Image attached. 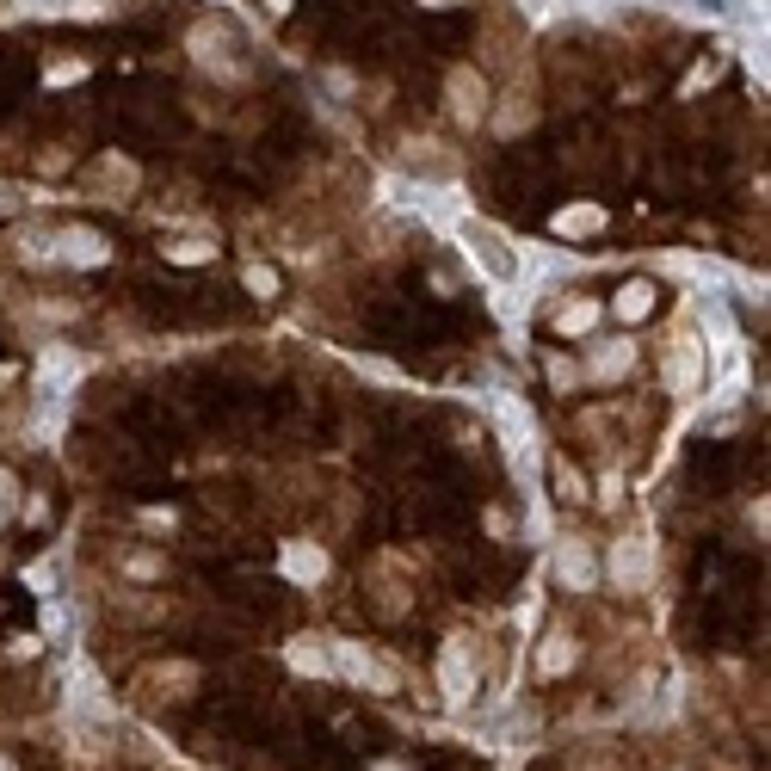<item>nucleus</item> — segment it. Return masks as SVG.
<instances>
[{
  "instance_id": "f257e3e1",
  "label": "nucleus",
  "mask_w": 771,
  "mask_h": 771,
  "mask_svg": "<svg viewBox=\"0 0 771 771\" xmlns=\"http://www.w3.org/2000/svg\"><path fill=\"white\" fill-rule=\"evenodd\" d=\"M457 241H463L469 260L482 266V278H488V284H512V278L525 272V253L512 247L494 223H482V216H457Z\"/></svg>"
},
{
  "instance_id": "f03ea898",
  "label": "nucleus",
  "mask_w": 771,
  "mask_h": 771,
  "mask_svg": "<svg viewBox=\"0 0 771 771\" xmlns=\"http://www.w3.org/2000/svg\"><path fill=\"white\" fill-rule=\"evenodd\" d=\"M186 50H192V62L198 68H210L216 81H247V62H241V31L229 25V19H198L192 31H186Z\"/></svg>"
},
{
  "instance_id": "7ed1b4c3",
  "label": "nucleus",
  "mask_w": 771,
  "mask_h": 771,
  "mask_svg": "<svg viewBox=\"0 0 771 771\" xmlns=\"http://www.w3.org/2000/svg\"><path fill=\"white\" fill-rule=\"evenodd\" d=\"M494 420H500V438H506V463L519 469L525 488H537V426L525 414V401L519 395H500L494 401Z\"/></svg>"
},
{
  "instance_id": "20e7f679",
  "label": "nucleus",
  "mask_w": 771,
  "mask_h": 771,
  "mask_svg": "<svg viewBox=\"0 0 771 771\" xmlns=\"http://www.w3.org/2000/svg\"><path fill=\"white\" fill-rule=\"evenodd\" d=\"M445 105H451V118L463 124V130H475L488 118V105H494V93H488V75L475 62H457L451 75H445Z\"/></svg>"
},
{
  "instance_id": "39448f33",
  "label": "nucleus",
  "mask_w": 771,
  "mask_h": 771,
  "mask_svg": "<svg viewBox=\"0 0 771 771\" xmlns=\"http://www.w3.org/2000/svg\"><path fill=\"white\" fill-rule=\"evenodd\" d=\"M599 574L617 586V593H648V586H654V549L642 537H623V543H611V556L599 562Z\"/></svg>"
},
{
  "instance_id": "423d86ee",
  "label": "nucleus",
  "mask_w": 771,
  "mask_h": 771,
  "mask_svg": "<svg viewBox=\"0 0 771 771\" xmlns=\"http://www.w3.org/2000/svg\"><path fill=\"white\" fill-rule=\"evenodd\" d=\"M438 697H445V710H457V716L475 704V660H469L463 636H451L438 648Z\"/></svg>"
},
{
  "instance_id": "0eeeda50",
  "label": "nucleus",
  "mask_w": 771,
  "mask_h": 771,
  "mask_svg": "<svg viewBox=\"0 0 771 771\" xmlns=\"http://www.w3.org/2000/svg\"><path fill=\"white\" fill-rule=\"evenodd\" d=\"M142 186V167L130 161V155H99L93 161V173H87V198H99V204H124L130 192Z\"/></svg>"
},
{
  "instance_id": "6e6552de",
  "label": "nucleus",
  "mask_w": 771,
  "mask_h": 771,
  "mask_svg": "<svg viewBox=\"0 0 771 771\" xmlns=\"http://www.w3.org/2000/svg\"><path fill=\"white\" fill-rule=\"evenodd\" d=\"M105 260H112V241H105L99 229H87V223H68V229H56V266L99 272Z\"/></svg>"
},
{
  "instance_id": "1a4fd4ad",
  "label": "nucleus",
  "mask_w": 771,
  "mask_h": 771,
  "mask_svg": "<svg viewBox=\"0 0 771 771\" xmlns=\"http://www.w3.org/2000/svg\"><path fill=\"white\" fill-rule=\"evenodd\" d=\"M704 371H710V352L697 346L691 334H679L673 346H667V395H697V383H704Z\"/></svg>"
},
{
  "instance_id": "9d476101",
  "label": "nucleus",
  "mask_w": 771,
  "mask_h": 771,
  "mask_svg": "<svg viewBox=\"0 0 771 771\" xmlns=\"http://www.w3.org/2000/svg\"><path fill=\"white\" fill-rule=\"evenodd\" d=\"M556 580L568 586V593H593L599 586V556L586 549V537H562L556 543Z\"/></svg>"
},
{
  "instance_id": "9b49d317",
  "label": "nucleus",
  "mask_w": 771,
  "mask_h": 771,
  "mask_svg": "<svg viewBox=\"0 0 771 771\" xmlns=\"http://www.w3.org/2000/svg\"><path fill=\"white\" fill-rule=\"evenodd\" d=\"M81 371H87V364H81L75 346H44V358H38V395H68Z\"/></svg>"
},
{
  "instance_id": "f8f14e48",
  "label": "nucleus",
  "mask_w": 771,
  "mask_h": 771,
  "mask_svg": "<svg viewBox=\"0 0 771 771\" xmlns=\"http://www.w3.org/2000/svg\"><path fill=\"white\" fill-rule=\"evenodd\" d=\"M401 167L432 173V179H451V173H457V155H451L438 136H401Z\"/></svg>"
},
{
  "instance_id": "ddd939ff",
  "label": "nucleus",
  "mask_w": 771,
  "mask_h": 771,
  "mask_svg": "<svg viewBox=\"0 0 771 771\" xmlns=\"http://www.w3.org/2000/svg\"><path fill=\"white\" fill-rule=\"evenodd\" d=\"M68 710H75L81 722H118V704L105 697V685H99L93 667H75V697H68Z\"/></svg>"
},
{
  "instance_id": "4468645a",
  "label": "nucleus",
  "mask_w": 771,
  "mask_h": 771,
  "mask_svg": "<svg viewBox=\"0 0 771 771\" xmlns=\"http://www.w3.org/2000/svg\"><path fill=\"white\" fill-rule=\"evenodd\" d=\"M630 371H636V340H605V346L586 352V377L593 383H617Z\"/></svg>"
},
{
  "instance_id": "2eb2a0df",
  "label": "nucleus",
  "mask_w": 771,
  "mask_h": 771,
  "mask_svg": "<svg viewBox=\"0 0 771 771\" xmlns=\"http://www.w3.org/2000/svg\"><path fill=\"white\" fill-rule=\"evenodd\" d=\"M482 124H494V136H525L537 124V99L531 93H500V105H488Z\"/></svg>"
},
{
  "instance_id": "dca6fc26",
  "label": "nucleus",
  "mask_w": 771,
  "mask_h": 771,
  "mask_svg": "<svg viewBox=\"0 0 771 771\" xmlns=\"http://www.w3.org/2000/svg\"><path fill=\"white\" fill-rule=\"evenodd\" d=\"M278 568H284L290 580L315 586V580H327V549H321V543H309V537H290V543H284V556H278Z\"/></svg>"
},
{
  "instance_id": "f3484780",
  "label": "nucleus",
  "mask_w": 771,
  "mask_h": 771,
  "mask_svg": "<svg viewBox=\"0 0 771 771\" xmlns=\"http://www.w3.org/2000/svg\"><path fill=\"white\" fill-rule=\"evenodd\" d=\"M327 667H334V679H346V685H364V673H371V648L352 642V636H327Z\"/></svg>"
},
{
  "instance_id": "a211bd4d",
  "label": "nucleus",
  "mask_w": 771,
  "mask_h": 771,
  "mask_svg": "<svg viewBox=\"0 0 771 771\" xmlns=\"http://www.w3.org/2000/svg\"><path fill=\"white\" fill-rule=\"evenodd\" d=\"M192 685H198L192 660H173V667H149V673H142V691H149V697H173V704L192 697Z\"/></svg>"
},
{
  "instance_id": "6ab92c4d",
  "label": "nucleus",
  "mask_w": 771,
  "mask_h": 771,
  "mask_svg": "<svg viewBox=\"0 0 771 771\" xmlns=\"http://www.w3.org/2000/svg\"><path fill=\"white\" fill-rule=\"evenodd\" d=\"M25 19H105L112 0H19Z\"/></svg>"
},
{
  "instance_id": "aec40b11",
  "label": "nucleus",
  "mask_w": 771,
  "mask_h": 771,
  "mask_svg": "<svg viewBox=\"0 0 771 771\" xmlns=\"http://www.w3.org/2000/svg\"><path fill=\"white\" fill-rule=\"evenodd\" d=\"M574 660H580V642L568 630H549L543 648H537V673L543 679H562V673H574Z\"/></svg>"
},
{
  "instance_id": "412c9836",
  "label": "nucleus",
  "mask_w": 771,
  "mask_h": 771,
  "mask_svg": "<svg viewBox=\"0 0 771 771\" xmlns=\"http://www.w3.org/2000/svg\"><path fill=\"white\" fill-rule=\"evenodd\" d=\"M611 223V216L599 210V204H568V210H556V235L562 241H580V235H599Z\"/></svg>"
},
{
  "instance_id": "4be33fe9",
  "label": "nucleus",
  "mask_w": 771,
  "mask_h": 771,
  "mask_svg": "<svg viewBox=\"0 0 771 771\" xmlns=\"http://www.w3.org/2000/svg\"><path fill=\"white\" fill-rule=\"evenodd\" d=\"M284 660H290V673H303V679H334V667H327V648L315 642V636H297L284 648Z\"/></svg>"
},
{
  "instance_id": "5701e85b",
  "label": "nucleus",
  "mask_w": 771,
  "mask_h": 771,
  "mask_svg": "<svg viewBox=\"0 0 771 771\" xmlns=\"http://www.w3.org/2000/svg\"><path fill=\"white\" fill-rule=\"evenodd\" d=\"M611 315H617V321H648V315H654V284H648V278H630V284L611 297Z\"/></svg>"
},
{
  "instance_id": "b1692460",
  "label": "nucleus",
  "mask_w": 771,
  "mask_h": 771,
  "mask_svg": "<svg viewBox=\"0 0 771 771\" xmlns=\"http://www.w3.org/2000/svg\"><path fill=\"white\" fill-rule=\"evenodd\" d=\"M13 241H19L13 253H19L25 266H56V229H38V223H25Z\"/></svg>"
},
{
  "instance_id": "393cba45",
  "label": "nucleus",
  "mask_w": 771,
  "mask_h": 771,
  "mask_svg": "<svg viewBox=\"0 0 771 771\" xmlns=\"http://www.w3.org/2000/svg\"><path fill=\"white\" fill-rule=\"evenodd\" d=\"M488 734H494V747H531V734H537V710H500V722H494Z\"/></svg>"
},
{
  "instance_id": "a878e982",
  "label": "nucleus",
  "mask_w": 771,
  "mask_h": 771,
  "mask_svg": "<svg viewBox=\"0 0 771 771\" xmlns=\"http://www.w3.org/2000/svg\"><path fill=\"white\" fill-rule=\"evenodd\" d=\"M599 315H605V309H599L593 297H574V303H562V309H556V334H568V340H574V334H593Z\"/></svg>"
},
{
  "instance_id": "bb28decb",
  "label": "nucleus",
  "mask_w": 771,
  "mask_h": 771,
  "mask_svg": "<svg viewBox=\"0 0 771 771\" xmlns=\"http://www.w3.org/2000/svg\"><path fill=\"white\" fill-rule=\"evenodd\" d=\"M161 260H167V266H210V260H216V241H198V235H192V241H167Z\"/></svg>"
},
{
  "instance_id": "cd10ccee",
  "label": "nucleus",
  "mask_w": 771,
  "mask_h": 771,
  "mask_svg": "<svg viewBox=\"0 0 771 771\" xmlns=\"http://www.w3.org/2000/svg\"><path fill=\"white\" fill-rule=\"evenodd\" d=\"M241 284H247V297H260V303H272V297H278V272H272V266H260V260L241 272Z\"/></svg>"
},
{
  "instance_id": "c85d7f7f",
  "label": "nucleus",
  "mask_w": 771,
  "mask_h": 771,
  "mask_svg": "<svg viewBox=\"0 0 771 771\" xmlns=\"http://www.w3.org/2000/svg\"><path fill=\"white\" fill-rule=\"evenodd\" d=\"M549 482H556L562 500H586V482H580V469L574 463H549Z\"/></svg>"
},
{
  "instance_id": "c756f323",
  "label": "nucleus",
  "mask_w": 771,
  "mask_h": 771,
  "mask_svg": "<svg viewBox=\"0 0 771 771\" xmlns=\"http://www.w3.org/2000/svg\"><path fill=\"white\" fill-rule=\"evenodd\" d=\"M124 574H130V580H161V574H167V562L155 556V549H136V556L124 562Z\"/></svg>"
},
{
  "instance_id": "7c9ffc66",
  "label": "nucleus",
  "mask_w": 771,
  "mask_h": 771,
  "mask_svg": "<svg viewBox=\"0 0 771 771\" xmlns=\"http://www.w3.org/2000/svg\"><path fill=\"white\" fill-rule=\"evenodd\" d=\"M364 685L383 691V697H395V691H401V673L389 667V660H377V654H371V673H364Z\"/></svg>"
},
{
  "instance_id": "2f4dec72",
  "label": "nucleus",
  "mask_w": 771,
  "mask_h": 771,
  "mask_svg": "<svg viewBox=\"0 0 771 771\" xmlns=\"http://www.w3.org/2000/svg\"><path fill=\"white\" fill-rule=\"evenodd\" d=\"M13 512H19V475H13V469H0V525H7Z\"/></svg>"
},
{
  "instance_id": "473e14b6",
  "label": "nucleus",
  "mask_w": 771,
  "mask_h": 771,
  "mask_svg": "<svg viewBox=\"0 0 771 771\" xmlns=\"http://www.w3.org/2000/svg\"><path fill=\"white\" fill-rule=\"evenodd\" d=\"M87 75V62H50V87H62V81H81Z\"/></svg>"
},
{
  "instance_id": "72a5a7b5",
  "label": "nucleus",
  "mask_w": 771,
  "mask_h": 771,
  "mask_svg": "<svg viewBox=\"0 0 771 771\" xmlns=\"http://www.w3.org/2000/svg\"><path fill=\"white\" fill-rule=\"evenodd\" d=\"M574 377H580V371H574L568 358H549V383H556V389H574Z\"/></svg>"
},
{
  "instance_id": "f704fd0d",
  "label": "nucleus",
  "mask_w": 771,
  "mask_h": 771,
  "mask_svg": "<svg viewBox=\"0 0 771 771\" xmlns=\"http://www.w3.org/2000/svg\"><path fill=\"white\" fill-rule=\"evenodd\" d=\"M7 654H19V660H31V654H38V636H13V642H7Z\"/></svg>"
},
{
  "instance_id": "c9c22d12",
  "label": "nucleus",
  "mask_w": 771,
  "mask_h": 771,
  "mask_svg": "<svg viewBox=\"0 0 771 771\" xmlns=\"http://www.w3.org/2000/svg\"><path fill=\"white\" fill-rule=\"evenodd\" d=\"M599 500H605V506H617V500H623V482H617V475H605V482H599Z\"/></svg>"
},
{
  "instance_id": "e433bc0d",
  "label": "nucleus",
  "mask_w": 771,
  "mask_h": 771,
  "mask_svg": "<svg viewBox=\"0 0 771 771\" xmlns=\"http://www.w3.org/2000/svg\"><path fill=\"white\" fill-rule=\"evenodd\" d=\"M371 771H414V765H408V759H377Z\"/></svg>"
},
{
  "instance_id": "4c0bfd02",
  "label": "nucleus",
  "mask_w": 771,
  "mask_h": 771,
  "mask_svg": "<svg viewBox=\"0 0 771 771\" xmlns=\"http://www.w3.org/2000/svg\"><path fill=\"white\" fill-rule=\"evenodd\" d=\"M420 7H432V13H445V7H463V0H420Z\"/></svg>"
},
{
  "instance_id": "58836bf2",
  "label": "nucleus",
  "mask_w": 771,
  "mask_h": 771,
  "mask_svg": "<svg viewBox=\"0 0 771 771\" xmlns=\"http://www.w3.org/2000/svg\"><path fill=\"white\" fill-rule=\"evenodd\" d=\"M7 383H19V371H13V364H0V389H7Z\"/></svg>"
},
{
  "instance_id": "ea45409f",
  "label": "nucleus",
  "mask_w": 771,
  "mask_h": 771,
  "mask_svg": "<svg viewBox=\"0 0 771 771\" xmlns=\"http://www.w3.org/2000/svg\"><path fill=\"white\" fill-rule=\"evenodd\" d=\"M272 13H290V0H272Z\"/></svg>"
},
{
  "instance_id": "a19ab883",
  "label": "nucleus",
  "mask_w": 771,
  "mask_h": 771,
  "mask_svg": "<svg viewBox=\"0 0 771 771\" xmlns=\"http://www.w3.org/2000/svg\"><path fill=\"white\" fill-rule=\"evenodd\" d=\"M0 771H19V765H13V759H7V753H0Z\"/></svg>"
}]
</instances>
